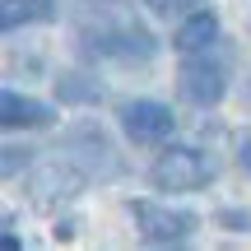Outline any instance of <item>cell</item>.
<instances>
[{
  "label": "cell",
  "instance_id": "cell-10",
  "mask_svg": "<svg viewBox=\"0 0 251 251\" xmlns=\"http://www.w3.org/2000/svg\"><path fill=\"white\" fill-rule=\"evenodd\" d=\"M214 42H219V19L209 14V9H196V14L177 28V37H172V47H177L181 56L186 51H205V47H214Z\"/></svg>",
  "mask_w": 251,
  "mask_h": 251
},
{
  "label": "cell",
  "instance_id": "cell-14",
  "mask_svg": "<svg viewBox=\"0 0 251 251\" xmlns=\"http://www.w3.org/2000/svg\"><path fill=\"white\" fill-rule=\"evenodd\" d=\"M144 5H149L153 14H163V19H168V14H181V9H191L196 0H144Z\"/></svg>",
  "mask_w": 251,
  "mask_h": 251
},
{
  "label": "cell",
  "instance_id": "cell-7",
  "mask_svg": "<svg viewBox=\"0 0 251 251\" xmlns=\"http://www.w3.org/2000/svg\"><path fill=\"white\" fill-rule=\"evenodd\" d=\"M79 186H84L79 172H75L65 158H51L47 168L33 172V181H28V196H33L37 209H56V205H65V200L79 196Z\"/></svg>",
  "mask_w": 251,
  "mask_h": 251
},
{
  "label": "cell",
  "instance_id": "cell-13",
  "mask_svg": "<svg viewBox=\"0 0 251 251\" xmlns=\"http://www.w3.org/2000/svg\"><path fill=\"white\" fill-rule=\"evenodd\" d=\"M219 228H228V233H251V214L247 209H219Z\"/></svg>",
  "mask_w": 251,
  "mask_h": 251
},
{
  "label": "cell",
  "instance_id": "cell-15",
  "mask_svg": "<svg viewBox=\"0 0 251 251\" xmlns=\"http://www.w3.org/2000/svg\"><path fill=\"white\" fill-rule=\"evenodd\" d=\"M237 163H242V168L251 172V130H242V135H237Z\"/></svg>",
  "mask_w": 251,
  "mask_h": 251
},
{
  "label": "cell",
  "instance_id": "cell-12",
  "mask_svg": "<svg viewBox=\"0 0 251 251\" xmlns=\"http://www.w3.org/2000/svg\"><path fill=\"white\" fill-rule=\"evenodd\" d=\"M33 153L28 144H0V177H19V172L33 168Z\"/></svg>",
  "mask_w": 251,
  "mask_h": 251
},
{
  "label": "cell",
  "instance_id": "cell-2",
  "mask_svg": "<svg viewBox=\"0 0 251 251\" xmlns=\"http://www.w3.org/2000/svg\"><path fill=\"white\" fill-rule=\"evenodd\" d=\"M79 51L84 56H102V61H149L158 51V37L135 19L121 24H98V28H79Z\"/></svg>",
  "mask_w": 251,
  "mask_h": 251
},
{
  "label": "cell",
  "instance_id": "cell-3",
  "mask_svg": "<svg viewBox=\"0 0 251 251\" xmlns=\"http://www.w3.org/2000/svg\"><path fill=\"white\" fill-rule=\"evenodd\" d=\"M149 181L158 191H200L214 181V158L200 149H186V144H168V149L153 158Z\"/></svg>",
  "mask_w": 251,
  "mask_h": 251
},
{
  "label": "cell",
  "instance_id": "cell-16",
  "mask_svg": "<svg viewBox=\"0 0 251 251\" xmlns=\"http://www.w3.org/2000/svg\"><path fill=\"white\" fill-rule=\"evenodd\" d=\"M0 251H19V237L9 233V219L0 214Z\"/></svg>",
  "mask_w": 251,
  "mask_h": 251
},
{
  "label": "cell",
  "instance_id": "cell-5",
  "mask_svg": "<svg viewBox=\"0 0 251 251\" xmlns=\"http://www.w3.org/2000/svg\"><path fill=\"white\" fill-rule=\"evenodd\" d=\"M130 214H135L140 237H144V242H153V247L186 242V237L200 228V214H191V209H172V205H153V200H135Z\"/></svg>",
  "mask_w": 251,
  "mask_h": 251
},
{
  "label": "cell",
  "instance_id": "cell-11",
  "mask_svg": "<svg viewBox=\"0 0 251 251\" xmlns=\"http://www.w3.org/2000/svg\"><path fill=\"white\" fill-rule=\"evenodd\" d=\"M56 98H61V102H75V107H84V102H98V98H102V84L93 79V75L70 70V75H61V79H56Z\"/></svg>",
  "mask_w": 251,
  "mask_h": 251
},
{
  "label": "cell",
  "instance_id": "cell-9",
  "mask_svg": "<svg viewBox=\"0 0 251 251\" xmlns=\"http://www.w3.org/2000/svg\"><path fill=\"white\" fill-rule=\"evenodd\" d=\"M56 0H0V33H14L28 24H51Z\"/></svg>",
  "mask_w": 251,
  "mask_h": 251
},
{
  "label": "cell",
  "instance_id": "cell-17",
  "mask_svg": "<svg viewBox=\"0 0 251 251\" xmlns=\"http://www.w3.org/2000/svg\"><path fill=\"white\" fill-rule=\"evenodd\" d=\"M242 102H247V107H251V75H247V89H242Z\"/></svg>",
  "mask_w": 251,
  "mask_h": 251
},
{
  "label": "cell",
  "instance_id": "cell-6",
  "mask_svg": "<svg viewBox=\"0 0 251 251\" xmlns=\"http://www.w3.org/2000/svg\"><path fill=\"white\" fill-rule=\"evenodd\" d=\"M172 126H177V117H172V107L158 102V98H130V102H121V130L130 135L135 144H163L172 135Z\"/></svg>",
  "mask_w": 251,
  "mask_h": 251
},
{
  "label": "cell",
  "instance_id": "cell-4",
  "mask_svg": "<svg viewBox=\"0 0 251 251\" xmlns=\"http://www.w3.org/2000/svg\"><path fill=\"white\" fill-rule=\"evenodd\" d=\"M177 93L191 102V107H219L224 93H228L224 61H214L209 47L205 51H186V61H181V70H177Z\"/></svg>",
  "mask_w": 251,
  "mask_h": 251
},
{
  "label": "cell",
  "instance_id": "cell-8",
  "mask_svg": "<svg viewBox=\"0 0 251 251\" xmlns=\"http://www.w3.org/2000/svg\"><path fill=\"white\" fill-rule=\"evenodd\" d=\"M51 121H56V112L47 102L14 93V89H0V130H42Z\"/></svg>",
  "mask_w": 251,
  "mask_h": 251
},
{
  "label": "cell",
  "instance_id": "cell-1",
  "mask_svg": "<svg viewBox=\"0 0 251 251\" xmlns=\"http://www.w3.org/2000/svg\"><path fill=\"white\" fill-rule=\"evenodd\" d=\"M61 153H65V163H70L84 181H112V177H121V168H126L121 153L112 149V140L102 135V126H93V121L65 126Z\"/></svg>",
  "mask_w": 251,
  "mask_h": 251
}]
</instances>
